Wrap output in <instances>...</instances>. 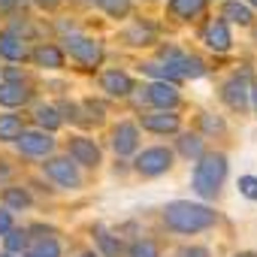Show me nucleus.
I'll use <instances>...</instances> for the list:
<instances>
[{
	"instance_id": "f257e3e1",
	"label": "nucleus",
	"mask_w": 257,
	"mask_h": 257,
	"mask_svg": "<svg viewBox=\"0 0 257 257\" xmlns=\"http://www.w3.org/2000/svg\"><path fill=\"white\" fill-rule=\"evenodd\" d=\"M161 221L167 230L179 233V236H194L203 230H212L218 224V212L206 203H194V200H173L161 209Z\"/></svg>"
},
{
	"instance_id": "f03ea898",
	"label": "nucleus",
	"mask_w": 257,
	"mask_h": 257,
	"mask_svg": "<svg viewBox=\"0 0 257 257\" xmlns=\"http://www.w3.org/2000/svg\"><path fill=\"white\" fill-rule=\"evenodd\" d=\"M227 170H230L227 155H221V152H206V155L194 164V176H191L194 194L203 197V200H215V197L221 194L224 182H227Z\"/></svg>"
},
{
	"instance_id": "7ed1b4c3",
	"label": "nucleus",
	"mask_w": 257,
	"mask_h": 257,
	"mask_svg": "<svg viewBox=\"0 0 257 257\" xmlns=\"http://www.w3.org/2000/svg\"><path fill=\"white\" fill-rule=\"evenodd\" d=\"M64 55H70L85 70H94V67L103 64V46L97 40H91V37H82V34L64 37Z\"/></svg>"
},
{
	"instance_id": "20e7f679",
	"label": "nucleus",
	"mask_w": 257,
	"mask_h": 257,
	"mask_svg": "<svg viewBox=\"0 0 257 257\" xmlns=\"http://www.w3.org/2000/svg\"><path fill=\"white\" fill-rule=\"evenodd\" d=\"M173 161H176V155H173L167 146H152V149L137 152L134 170H137L140 176H146V179H158V176H164V173L173 170Z\"/></svg>"
},
{
	"instance_id": "39448f33",
	"label": "nucleus",
	"mask_w": 257,
	"mask_h": 257,
	"mask_svg": "<svg viewBox=\"0 0 257 257\" xmlns=\"http://www.w3.org/2000/svg\"><path fill=\"white\" fill-rule=\"evenodd\" d=\"M251 73H233L224 85H221V100H224V106L227 109H233V112H245L248 106H251Z\"/></svg>"
},
{
	"instance_id": "423d86ee",
	"label": "nucleus",
	"mask_w": 257,
	"mask_h": 257,
	"mask_svg": "<svg viewBox=\"0 0 257 257\" xmlns=\"http://www.w3.org/2000/svg\"><path fill=\"white\" fill-rule=\"evenodd\" d=\"M161 61L167 67H173L179 73V79H203L206 76V64L197 58V55H188L176 46H164L161 49Z\"/></svg>"
},
{
	"instance_id": "0eeeda50",
	"label": "nucleus",
	"mask_w": 257,
	"mask_h": 257,
	"mask_svg": "<svg viewBox=\"0 0 257 257\" xmlns=\"http://www.w3.org/2000/svg\"><path fill=\"white\" fill-rule=\"evenodd\" d=\"M43 173H46V179L55 182L58 188H67V191L82 188V167H76L70 158H46Z\"/></svg>"
},
{
	"instance_id": "6e6552de",
	"label": "nucleus",
	"mask_w": 257,
	"mask_h": 257,
	"mask_svg": "<svg viewBox=\"0 0 257 257\" xmlns=\"http://www.w3.org/2000/svg\"><path fill=\"white\" fill-rule=\"evenodd\" d=\"M67 158L76 167H88V170H97L103 164V152L91 137H70L67 140Z\"/></svg>"
},
{
	"instance_id": "1a4fd4ad",
	"label": "nucleus",
	"mask_w": 257,
	"mask_h": 257,
	"mask_svg": "<svg viewBox=\"0 0 257 257\" xmlns=\"http://www.w3.org/2000/svg\"><path fill=\"white\" fill-rule=\"evenodd\" d=\"M109 146H112V152H115L118 158L137 155V152H140V124H134V121H118V124L112 127Z\"/></svg>"
},
{
	"instance_id": "9d476101",
	"label": "nucleus",
	"mask_w": 257,
	"mask_h": 257,
	"mask_svg": "<svg viewBox=\"0 0 257 257\" xmlns=\"http://www.w3.org/2000/svg\"><path fill=\"white\" fill-rule=\"evenodd\" d=\"M143 100H146L149 106H155V112H176L182 94H179V88L170 85V82H152V85L143 88Z\"/></svg>"
},
{
	"instance_id": "9b49d317",
	"label": "nucleus",
	"mask_w": 257,
	"mask_h": 257,
	"mask_svg": "<svg viewBox=\"0 0 257 257\" xmlns=\"http://www.w3.org/2000/svg\"><path fill=\"white\" fill-rule=\"evenodd\" d=\"M19 152L22 155H28V158H52V152H55V137L52 134H43V131H25L19 140Z\"/></svg>"
},
{
	"instance_id": "f8f14e48",
	"label": "nucleus",
	"mask_w": 257,
	"mask_h": 257,
	"mask_svg": "<svg viewBox=\"0 0 257 257\" xmlns=\"http://www.w3.org/2000/svg\"><path fill=\"white\" fill-rule=\"evenodd\" d=\"M203 43H206V49H212V52H218V55H224V52H230V46H233V34H230V25L227 22H221V19H212L206 28H203Z\"/></svg>"
},
{
	"instance_id": "ddd939ff",
	"label": "nucleus",
	"mask_w": 257,
	"mask_h": 257,
	"mask_svg": "<svg viewBox=\"0 0 257 257\" xmlns=\"http://www.w3.org/2000/svg\"><path fill=\"white\" fill-rule=\"evenodd\" d=\"M143 127L152 131V134H158V137H170V134L182 131V118L176 112H155L152 109V112L143 115Z\"/></svg>"
},
{
	"instance_id": "4468645a",
	"label": "nucleus",
	"mask_w": 257,
	"mask_h": 257,
	"mask_svg": "<svg viewBox=\"0 0 257 257\" xmlns=\"http://www.w3.org/2000/svg\"><path fill=\"white\" fill-rule=\"evenodd\" d=\"M100 88H103L109 97H131V94L137 91L134 79L127 76L124 70H106V73L100 76Z\"/></svg>"
},
{
	"instance_id": "2eb2a0df",
	"label": "nucleus",
	"mask_w": 257,
	"mask_h": 257,
	"mask_svg": "<svg viewBox=\"0 0 257 257\" xmlns=\"http://www.w3.org/2000/svg\"><path fill=\"white\" fill-rule=\"evenodd\" d=\"M31 97H34V91L28 88V82H0V106L22 109L31 103Z\"/></svg>"
},
{
	"instance_id": "dca6fc26",
	"label": "nucleus",
	"mask_w": 257,
	"mask_h": 257,
	"mask_svg": "<svg viewBox=\"0 0 257 257\" xmlns=\"http://www.w3.org/2000/svg\"><path fill=\"white\" fill-rule=\"evenodd\" d=\"M0 58H7L10 64H22V61L31 58V49H28V43L19 40L16 34L0 31Z\"/></svg>"
},
{
	"instance_id": "f3484780",
	"label": "nucleus",
	"mask_w": 257,
	"mask_h": 257,
	"mask_svg": "<svg viewBox=\"0 0 257 257\" xmlns=\"http://www.w3.org/2000/svg\"><path fill=\"white\" fill-rule=\"evenodd\" d=\"M64 49L61 46H55V43H40L34 52H31V61L37 64V67H46V70H61L64 67Z\"/></svg>"
},
{
	"instance_id": "a211bd4d",
	"label": "nucleus",
	"mask_w": 257,
	"mask_h": 257,
	"mask_svg": "<svg viewBox=\"0 0 257 257\" xmlns=\"http://www.w3.org/2000/svg\"><path fill=\"white\" fill-rule=\"evenodd\" d=\"M221 22L227 25H251L254 22V13L245 7V0H224V7H221Z\"/></svg>"
},
{
	"instance_id": "6ab92c4d",
	"label": "nucleus",
	"mask_w": 257,
	"mask_h": 257,
	"mask_svg": "<svg viewBox=\"0 0 257 257\" xmlns=\"http://www.w3.org/2000/svg\"><path fill=\"white\" fill-rule=\"evenodd\" d=\"M94 239H97V248H100V254H103V257H121V254H124L121 236H118V233H112V230H106L103 224H97V227H94Z\"/></svg>"
},
{
	"instance_id": "aec40b11",
	"label": "nucleus",
	"mask_w": 257,
	"mask_h": 257,
	"mask_svg": "<svg viewBox=\"0 0 257 257\" xmlns=\"http://www.w3.org/2000/svg\"><path fill=\"white\" fill-rule=\"evenodd\" d=\"M34 121L40 124V131H43V134H55L58 127L64 124L61 115H58V109H55L52 103H37V109H34Z\"/></svg>"
},
{
	"instance_id": "412c9836",
	"label": "nucleus",
	"mask_w": 257,
	"mask_h": 257,
	"mask_svg": "<svg viewBox=\"0 0 257 257\" xmlns=\"http://www.w3.org/2000/svg\"><path fill=\"white\" fill-rule=\"evenodd\" d=\"M176 149H179V155L188 158V161H200V158L206 155V146H203V137H200V134H179Z\"/></svg>"
},
{
	"instance_id": "4be33fe9",
	"label": "nucleus",
	"mask_w": 257,
	"mask_h": 257,
	"mask_svg": "<svg viewBox=\"0 0 257 257\" xmlns=\"http://www.w3.org/2000/svg\"><path fill=\"white\" fill-rule=\"evenodd\" d=\"M34 206V197L28 188H19V185H10L4 188V209L10 212H22V209H31Z\"/></svg>"
},
{
	"instance_id": "5701e85b",
	"label": "nucleus",
	"mask_w": 257,
	"mask_h": 257,
	"mask_svg": "<svg viewBox=\"0 0 257 257\" xmlns=\"http://www.w3.org/2000/svg\"><path fill=\"white\" fill-rule=\"evenodd\" d=\"M25 134V121L16 112H4L0 115V143H16Z\"/></svg>"
},
{
	"instance_id": "b1692460",
	"label": "nucleus",
	"mask_w": 257,
	"mask_h": 257,
	"mask_svg": "<svg viewBox=\"0 0 257 257\" xmlns=\"http://www.w3.org/2000/svg\"><path fill=\"white\" fill-rule=\"evenodd\" d=\"M4 248H7V254H25L28 248H31V233H28V227H13L7 236H4Z\"/></svg>"
},
{
	"instance_id": "393cba45",
	"label": "nucleus",
	"mask_w": 257,
	"mask_h": 257,
	"mask_svg": "<svg viewBox=\"0 0 257 257\" xmlns=\"http://www.w3.org/2000/svg\"><path fill=\"white\" fill-rule=\"evenodd\" d=\"M203 10H206V0H170V13L176 19H185V22L197 19Z\"/></svg>"
},
{
	"instance_id": "a878e982",
	"label": "nucleus",
	"mask_w": 257,
	"mask_h": 257,
	"mask_svg": "<svg viewBox=\"0 0 257 257\" xmlns=\"http://www.w3.org/2000/svg\"><path fill=\"white\" fill-rule=\"evenodd\" d=\"M25 257H61V242L55 236L31 239V248L25 251Z\"/></svg>"
},
{
	"instance_id": "bb28decb",
	"label": "nucleus",
	"mask_w": 257,
	"mask_h": 257,
	"mask_svg": "<svg viewBox=\"0 0 257 257\" xmlns=\"http://www.w3.org/2000/svg\"><path fill=\"white\" fill-rule=\"evenodd\" d=\"M143 73L155 76V82H170V85H179V82H182L179 73H176L173 67H167L164 61H149V64H143Z\"/></svg>"
},
{
	"instance_id": "cd10ccee",
	"label": "nucleus",
	"mask_w": 257,
	"mask_h": 257,
	"mask_svg": "<svg viewBox=\"0 0 257 257\" xmlns=\"http://www.w3.org/2000/svg\"><path fill=\"white\" fill-rule=\"evenodd\" d=\"M127 257H161V248L155 239H134L131 245L124 248Z\"/></svg>"
},
{
	"instance_id": "c85d7f7f",
	"label": "nucleus",
	"mask_w": 257,
	"mask_h": 257,
	"mask_svg": "<svg viewBox=\"0 0 257 257\" xmlns=\"http://www.w3.org/2000/svg\"><path fill=\"white\" fill-rule=\"evenodd\" d=\"M94 7L103 10L109 19H127V13H131V0H94Z\"/></svg>"
},
{
	"instance_id": "c756f323",
	"label": "nucleus",
	"mask_w": 257,
	"mask_h": 257,
	"mask_svg": "<svg viewBox=\"0 0 257 257\" xmlns=\"http://www.w3.org/2000/svg\"><path fill=\"white\" fill-rule=\"evenodd\" d=\"M236 188H239V194H242L245 200L257 203V176H239Z\"/></svg>"
},
{
	"instance_id": "7c9ffc66",
	"label": "nucleus",
	"mask_w": 257,
	"mask_h": 257,
	"mask_svg": "<svg viewBox=\"0 0 257 257\" xmlns=\"http://www.w3.org/2000/svg\"><path fill=\"white\" fill-rule=\"evenodd\" d=\"M200 127H203L206 134H224L227 124H224V118H218V115L212 118V112H203V115H200Z\"/></svg>"
},
{
	"instance_id": "2f4dec72",
	"label": "nucleus",
	"mask_w": 257,
	"mask_h": 257,
	"mask_svg": "<svg viewBox=\"0 0 257 257\" xmlns=\"http://www.w3.org/2000/svg\"><path fill=\"white\" fill-rule=\"evenodd\" d=\"M82 112L88 115L85 121H103V115H106L103 103H97V100H82Z\"/></svg>"
},
{
	"instance_id": "473e14b6",
	"label": "nucleus",
	"mask_w": 257,
	"mask_h": 257,
	"mask_svg": "<svg viewBox=\"0 0 257 257\" xmlns=\"http://www.w3.org/2000/svg\"><path fill=\"white\" fill-rule=\"evenodd\" d=\"M176 257H212V251L206 245H182Z\"/></svg>"
},
{
	"instance_id": "72a5a7b5",
	"label": "nucleus",
	"mask_w": 257,
	"mask_h": 257,
	"mask_svg": "<svg viewBox=\"0 0 257 257\" xmlns=\"http://www.w3.org/2000/svg\"><path fill=\"white\" fill-rule=\"evenodd\" d=\"M127 40H131V46H149V43H152V31H146V28H134L131 34H127Z\"/></svg>"
},
{
	"instance_id": "f704fd0d",
	"label": "nucleus",
	"mask_w": 257,
	"mask_h": 257,
	"mask_svg": "<svg viewBox=\"0 0 257 257\" xmlns=\"http://www.w3.org/2000/svg\"><path fill=\"white\" fill-rule=\"evenodd\" d=\"M13 230V212L10 209H0V239Z\"/></svg>"
},
{
	"instance_id": "c9c22d12",
	"label": "nucleus",
	"mask_w": 257,
	"mask_h": 257,
	"mask_svg": "<svg viewBox=\"0 0 257 257\" xmlns=\"http://www.w3.org/2000/svg\"><path fill=\"white\" fill-rule=\"evenodd\" d=\"M4 82H25V70H19V67H7V70H4Z\"/></svg>"
},
{
	"instance_id": "e433bc0d",
	"label": "nucleus",
	"mask_w": 257,
	"mask_h": 257,
	"mask_svg": "<svg viewBox=\"0 0 257 257\" xmlns=\"http://www.w3.org/2000/svg\"><path fill=\"white\" fill-rule=\"evenodd\" d=\"M19 7H25L22 0H0V13H13V10H19Z\"/></svg>"
},
{
	"instance_id": "4c0bfd02",
	"label": "nucleus",
	"mask_w": 257,
	"mask_h": 257,
	"mask_svg": "<svg viewBox=\"0 0 257 257\" xmlns=\"http://www.w3.org/2000/svg\"><path fill=\"white\" fill-rule=\"evenodd\" d=\"M10 179V167H7V161H0V182H7Z\"/></svg>"
},
{
	"instance_id": "58836bf2",
	"label": "nucleus",
	"mask_w": 257,
	"mask_h": 257,
	"mask_svg": "<svg viewBox=\"0 0 257 257\" xmlns=\"http://www.w3.org/2000/svg\"><path fill=\"white\" fill-rule=\"evenodd\" d=\"M251 106H254V112H257V82L251 85Z\"/></svg>"
},
{
	"instance_id": "ea45409f",
	"label": "nucleus",
	"mask_w": 257,
	"mask_h": 257,
	"mask_svg": "<svg viewBox=\"0 0 257 257\" xmlns=\"http://www.w3.org/2000/svg\"><path fill=\"white\" fill-rule=\"evenodd\" d=\"M233 257H257V251H239V254H233Z\"/></svg>"
},
{
	"instance_id": "a19ab883",
	"label": "nucleus",
	"mask_w": 257,
	"mask_h": 257,
	"mask_svg": "<svg viewBox=\"0 0 257 257\" xmlns=\"http://www.w3.org/2000/svg\"><path fill=\"white\" fill-rule=\"evenodd\" d=\"M245 7L248 10H257V0H245Z\"/></svg>"
},
{
	"instance_id": "79ce46f5",
	"label": "nucleus",
	"mask_w": 257,
	"mask_h": 257,
	"mask_svg": "<svg viewBox=\"0 0 257 257\" xmlns=\"http://www.w3.org/2000/svg\"><path fill=\"white\" fill-rule=\"evenodd\" d=\"M79 257H100L97 251H85V254H79Z\"/></svg>"
},
{
	"instance_id": "37998d69",
	"label": "nucleus",
	"mask_w": 257,
	"mask_h": 257,
	"mask_svg": "<svg viewBox=\"0 0 257 257\" xmlns=\"http://www.w3.org/2000/svg\"><path fill=\"white\" fill-rule=\"evenodd\" d=\"M0 257H13V254H7V251H4V254H0Z\"/></svg>"
}]
</instances>
